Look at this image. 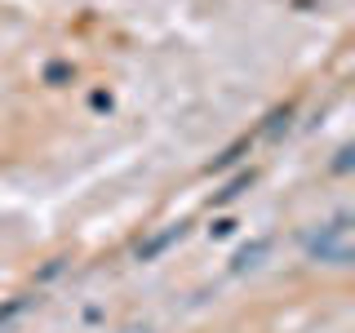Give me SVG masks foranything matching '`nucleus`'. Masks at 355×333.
<instances>
[{"label": "nucleus", "mask_w": 355, "mask_h": 333, "mask_svg": "<svg viewBox=\"0 0 355 333\" xmlns=\"http://www.w3.org/2000/svg\"><path fill=\"white\" fill-rule=\"evenodd\" d=\"M116 333H155L151 325H125V329H116Z\"/></svg>", "instance_id": "5"}, {"label": "nucleus", "mask_w": 355, "mask_h": 333, "mask_svg": "<svg viewBox=\"0 0 355 333\" xmlns=\"http://www.w3.org/2000/svg\"><path fill=\"white\" fill-rule=\"evenodd\" d=\"M266 253H271V240H249L236 258H231V271H253V266H262Z\"/></svg>", "instance_id": "2"}, {"label": "nucleus", "mask_w": 355, "mask_h": 333, "mask_svg": "<svg viewBox=\"0 0 355 333\" xmlns=\"http://www.w3.org/2000/svg\"><path fill=\"white\" fill-rule=\"evenodd\" d=\"M351 155H355L351 147H342V151H338V160H333V169H338V173H347V169H351Z\"/></svg>", "instance_id": "4"}, {"label": "nucleus", "mask_w": 355, "mask_h": 333, "mask_svg": "<svg viewBox=\"0 0 355 333\" xmlns=\"http://www.w3.org/2000/svg\"><path fill=\"white\" fill-rule=\"evenodd\" d=\"M306 258L320 266H351L355 262V222L351 214L329 218L324 227H315L306 236Z\"/></svg>", "instance_id": "1"}, {"label": "nucleus", "mask_w": 355, "mask_h": 333, "mask_svg": "<svg viewBox=\"0 0 355 333\" xmlns=\"http://www.w3.org/2000/svg\"><path fill=\"white\" fill-rule=\"evenodd\" d=\"M182 236H187V227H182V222H173L169 231H160L155 240H147V244H142V249H138V258H155L160 249H169V244H173V240H182Z\"/></svg>", "instance_id": "3"}]
</instances>
